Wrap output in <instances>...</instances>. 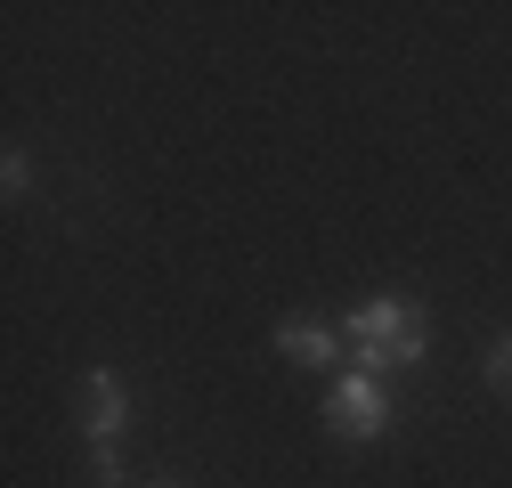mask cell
Segmentation results:
<instances>
[{
  "label": "cell",
  "mask_w": 512,
  "mask_h": 488,
  "mask_svg": "<svg viewBox=\"0 0 512 488\" xmlns=\"http://www.w3.org/2000/svg\"><path fill=\"white\" fill-rule=\"evenodd\" d=\"M155 488H179V480H155Z\"/></svg>",
  "instance_id": "7"
},
{
  "label": "cell",
  "mask_w": 512,
  "mask_h": 488,
  "mask_svg": "<svg viewBox=\"0 0 512 488\" xmlns=\"http://www.w3.org/2000/svg\"><path fill=\"white\" fill-rule=\"evenodd\" d=\"M326 423L342 440H382L391 432V391H382V375H342L334 399H326Z\"/></svg>",
  "instance_id": "3"
},
{
  "label": "cell",
  "mask_w": 512,
  "mask_h": 488,
  "mask_svg": "<svg viewBox=\"0 0 512 488\" xmlns=\"http://www.w3.org/2000/svg\"><path fill=\"white\" fill-rule=\"evenodd\" d=\"M0 188L25 196V188H33V163H25V155H9V163H0Z\"/></svg>",
  "instance_id": "6"
},
{
  "label": "cell",
  "mask_w": 512,
  "mask_h": 488,
  "mask_svg": "<svg viewBox=\"0 0 512 488\" xmlns=\"http://www.w3.org/2000/svg\"><path fill=\"white\" fill-rule=\"evenodd\" d=\"M488 383H496V391H512V334H496V342H488Z\"/></svg>",
  "instance_id": "5"
},
{
  "label": "cell",
  "mask_w": 512,
  "mask_h": 488,
  "mask_svg": "<svg viewBox=\"0 0 512 488\" xmlns=\"http://www.w3.org/2000/svg\"><path fill=\"white\" fill-rule=\"evenodd\" d=\"M122 423H131V391H122L114 366L90 375V480L122 488Z\"/></svg>",
  "instance_id": "2"
},
{
  "label": "cell",
  "mask_w": 512,
  "mask_h": 488,
  "mask_svg": "<svg viewBox=\"0 0 512 488\" xmlns=\"http://www.w3.org/2000/svg\"><path fill=\"white\" fill-rule=\"evenodd\" d=\"M277 350H285L293 366H326L342 342H334L326 326H317V318H285V326H277Z\"/></svg>",
  "instance_id": "4"
},
{
  "label": "cell",
  "mask_w": 512,
  "mask_h": 488,
  "mask_svg": "<svg viewBox=\"0 0 512 488\" xmlns=\"http://www.w3.org/2000/svg\"><path fill=\"white\" fill-rule=\"evenodd\" d=\"M342 342L358 350V375H391V366H415L431 326H423V301H358L342 318Z\"/></svg>",
  "instance_id": "1"
}]
</instances>
